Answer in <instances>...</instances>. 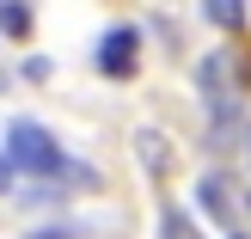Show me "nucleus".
I'll use <instances>...</instances> for the list:
<instances>
[{
  "label": "nucleus",
  "instance_id": "obj_1",
  "mask_svg": "<svg viewBox=\"0 0 251 239\" xmlns=\"http://www.w3.org/2000/svg\"><path fill=\"white\" fill-rule=\"evenodd\" d=\"M6 166H19L25 178H55V172L68 166V154H61V141L43 129V123L12 117V129H6Z\"/></svg>",
  "mask_w": 251,
  "mask_h": 239
},
{
  "label": "nucleus",
  "instance_id": "obj_2",
  "mask_svg": "<svg viewBox=\"0 0 251 239\" xmlns=\"http://www.w3.org/2000/svg\"><path fill=\"white\" fill-rule=\"evenodd\" d=\"M196 80H202V98H208V123H215V135H227L233 123H239V92H233V55H208Z\"/></svg>",
  "mask_w": 251,
  "mask_h": 239
},
{
  "label": "nucleus",
  "instance_id": "obj_3",
  "mask_svg": "<svg viewBox=\"0 0 251 239\" xmlns=\"http://www.w3.org/2000/svg\"><path fill=\"white\" fill-rule=\"evenodd\" d=\"M135 49H141V31H135V25L104 31V37H98V74H110V80L135 74Z\"/></svg>",
  "mask_w": 251,
  "mask_h": 239
},
{
  "label": "nucleus",
  "instance_id": "obj_4",
  "mask_svg": "<svg viewBox=\"0 0 251 239\" xmlns=\"http://www.w3.org/2000/svg\"><path fill=\"white\" fill-rule=\"evenodd\" d=\"M196 209H202L208 221H221V227L233 221V190H227V178H221V172L196 178Z\"/></svg>",
  "mask_w": 251,
  "mask_h": 239
},
{
  "label": "nucleus",
  "instance_id": "obj_5",
  "mask_svg": "<svg viewBox=\"0 0 251 239\" xmlns=\"http://www.w3.org/2000/svg\"><path fill=\"white\" fill-rule=\"evenodd\" d=\"M202 19L221 25V31H239L245 25V0H202Z\"/></svg>",
  "mask_w": 251,
  "mask_h": 239
},
{
  "label": "nucleus",
  "instance_id": "obj_6",
  "mask_svg": "<svg viewBox=\"0 0 251 239\" xmlns=\"http://www.w3.org/2000/svg\"><path fill=\"white\" fill-rule=\"evenodd\" d=\"M135 147H141V166H147V172H166V166H172V147L159 141L153 129H141V135H135Z\"/></svg>",
  "mask_w": 251,
  "mask_h": 239
},
{
  "label": "nucleus",
  "instance_id": "obj_7",
  "mask_svg": "<svg viewBox=\"0 0 251 239\" xmlns=\"http://www.w3.org/2000/svg\"><path fill=\"white\" fill-rule=\"evenodd\" d=\"M0 31L25 37V31H31V6H25V0H0Z\"/></svg>",
  "mask_w": 251,
  "mask_h": 239
},
{
  "label": "nucleus",
  "instance_id": "obj_8",
  "mask_svg": "<svg viewBox=\"0 0 251 239\" xmlns=\"http://www.w3.org/2000/svg\"><path fill=\"white\" fill-rule=\"evenodd\" d=\"M159 239H196V227H190V221H184L178 209L166 203V209H159Z\"/></svg>",
  "mask_w": 251,
  "mask_h": 239
},
{
  "label": "nucleus",
  "instance_id": "obj_9",
  "mask_svg": "<svg viewBox=\"0 0 251 239\" xmlns=\"http://www.w3.org/2000/svg\"><path fill=\"white\" fill-rule=\"evenodd\" d=\"M31 239H68V227H49V233H31Z\"/></svg>",
  "mask_w": 251,
  "mask_h": 239
},
{
  "label": "nucleus",
  "instance_id": "obj_10",
  "mask_svg": "<svg viewBox=\"0 0 251 239\" xmlns=\"http://www.w3.org/2000/svg\"><path fill=\"white\" fill-rule=\"evenodd\" d=\"M6 184H12V166H6V159H0V190H6Z\"/></svg>",
  "mask_w": 251,
  "mask_h": 239
},
{
  "label": "nucleus",
  "instance_id": "obj_11",
  "mask_svg": "<svg viewBox=\"0 0 251 239\" xmlns=\"http://www.w3.org/2000/svg\"><path fill=\"white\" fill-rule=\"evenodd\" d=\"M233 239H245V233H233Z\"/></svg>",
  "mask_w": 251,
  "mask_h": 239
},
{
  "label": "nucleus",
  "instance_id": "obj_12",
  "mask_svg": "<svg viewBox=\"0 0 251 239\" xmlns=\"http://www.w3.org/2000/svg\"><path fill=\"white\" fill-rule=\"evenodd\" d=\"M245 209H251V196H245Z\"/></svg>",
  "mask_w": 251,
  "mask_h": 239
}]
</instances>
